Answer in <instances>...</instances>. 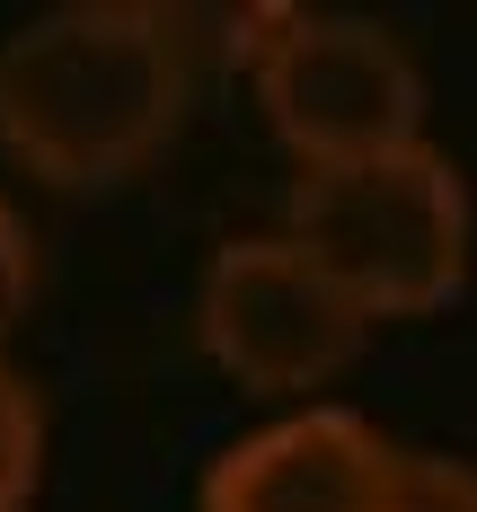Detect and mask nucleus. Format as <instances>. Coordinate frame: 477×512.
Segmentation results:
<instances>
[{"label": "nucleus", "mask_w": 477, "mask_h": 512, "mask_svg": "<svg viewBox=\"0 0 477 512\" xmlns=\"http://www.w3.org/2000/svg\"><path fill=\"white\" fill-rule=\"evenodd\" d=\"M389 512H477V460L398 451V477H389Z\"/></svg>", "instance_id": "nucleus-7"}, {"label": "nucleus", "mask_w": 477, "mask_h": 512, "mask_svg": "<svg viewBox=\"0 0 477 512\" xmlns=\"http://www.w3.org/2000/svg\"><path fill=\"white\" fill-rule=\"evenodd\" d=\"M398 442L354 407H301L257 424L204 468V512H389Z\"/></svg>", "instance_id": "nucleus-5"}, {"label": "nucleus", "mask_w": 477, "mask_h": 512, "mask_svg": "<svg viewBox=\"0 0 477 512\" xmlns=\"http://www.w3.org/2000/svg\"><path fill=\"white\" fill-rule=\"evenodd\" d=\"M27 292H36V239H27V221L0 204V336L27 318Z\"/></svg>", "instance_id": "nucleus-8"}, {"label": "nucleus", "mask_w": 477, "mask_h": 512, "mask_svg": "<svg viewBox=\"0 0 477 512\" xmlns=\"http://www.w3.org/2000/svg\"><path fill=\"white\" fill-rule=\"evenodd\" d=\"M239 62L257 80L274 142L310 168L380 159L424 142V71L380 18L354 9H257L239 18Z\"/></svg>", "instance_id": "nucleus-3"}, {"label": "nucleus", "mask_w": 477, "mask_h": 512, "mask_svg": "<svg viewBox=\"0 0 477 512\" xmlns=\"http://www.w3.org/2000/svg\"><path fill=\"white\" fill-rule=\"evenodd\" d=\"M36 477H45V407L0 354V512L36 504Z\"/></svg>", "instance_id": "nucleus-6"}, {"label": "nucleus", "mask_w": 477, "mask_h": 512, "mask_svg": "<svg viewBox=\"0 0 477 512\" xmlns=\"http://www.w3.org/2000/svg\"><path fill=\"white\" fill-rule=\"evenodd\" d=\"M363 327L371 318L283 230L212 248L204 283H195V345L212 354V371H230L257 398H310V389H327L345 362L363 354Z\"/></svg>", "instance_id": "nucleus-4"}, {"label": "nucleus", "mask_w": 477, "mask_h": 512, "mask_svg": "<svg viewBox=\"0 0 477 512\" xmlns=\"http://www.w3.org/2000/svg\"><path fill=\"white\" fill-rule=\"evenodd\" d=\"M292 248H310V265L363 309V318H424L469 283V186L460 168L407 142L380 159H345V168H310L292 186Z\"/></svg>", "instance_id": "nucleus-2"}, {"label": "nucleus", "mask_w": 477, "mask_h": 512, "mask_svg": "<svg viewBox=\"0 0 477 512\" xmlns=\"http://www.w3.org/2000/svg\"><path fill=\"white\" fill-rule=\"evenodd\" d=\"M186 89V18L142 0H71L0 45V151L36 186L98 195L177 142Z\"/></svg>", "instance_id": "nucleus-1"}]
</instances>
